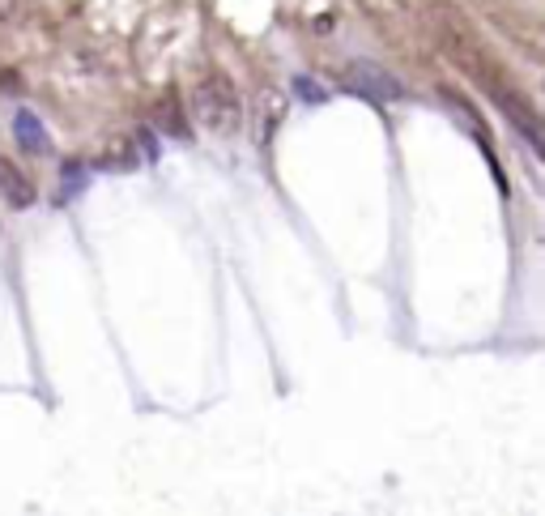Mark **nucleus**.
Returning a JSON list of instances; mask_svg holds the SVG:
<instances>
[{
  "label": "nucleus",
  "mask_w": 545,
  "mask_h": 516,
  "mask_svg": "<svg viewBox=\"0 0 545 516\" xmlns=\"http://www.w3.org/2000/svg\"><path fill=\"white\" fill-rule=\"evenodd\" d=\"M192 112L213 137H235V132L243 129L239 86L226 77V73H209V77H201V86H196V95H192Z\"/></svg>",
  "instance_id": "1"
},
{
  "label": "nucleus",
  "mask_w": 545,
  "mask_h": 516,
  "mask_svg": "<svg viewBox=\"0 0 545 516\" xmlns=\"http://www.w3.org/2000/svg\"><path fill=\"white\" fill-rule=\"evenodd\" d=\"M341 86L350 90V95L367 98V103H401L405 98V86L388 68L371 65V60H358V65H350L345 73H341Z\"/></svg>",
  "instance_id": "2"
},
{
  "label": "nucleus",
  "mask_w": 545,
  "mask_h": 516,
  "mask_svg": "<svg viewBox=\"0 0 545 516\" xmlns=\"http://www.w3.org/2000/svg\"><path fill=\"white\" fill-rule=\"evenodd\" d=\"M490 95H495V103L503 107V115L512 120V129L529 141L532 154H541V120H537V112H532L529 103H520V95L515 90H503V86H490Z\"/></svg>",
  "instance_id": "3"
},
{
  "label": "nucleus",
  "mask_w": 545,
  "mask_h": 516,
  "mask_svg": "<svg viewBox=\"0 0 545 516\" xmlns=\"http://www.w3.org/2000/svg\"><path fill=\"white\" fill-rule=\"evenodd\" d=\"M0 201L9 210H31L34 205V184L17 171L9 158H0Z\"/></svg>",
  "instance_id": "4"
},
{
  "label": "nucleus",
  "mask_w": 545,
  "mask_h": 516,
  "mask_svg": "<svg viewBox=\"0 0 545 516\" xmlns=\"http://www.w3.org/2000/svg\"><path fill=\"white\" fill-rule=\"evenodd\" d=\"M13 137H17V146L26 149V154H39V158H48V154H51V137H48L43 120H39L34 112H17L13 115Z\"/></svg>",
  "instance_id": "5"
},
{
  "label": "nucleus",
  "mask_w": 545,
  "mask_h": 516,
  "mask_svg": "<svg viewBox=\"0 0 545 516\" xmlns=\"http://www.w3.org/2000/svg\"><path fill=\"white\" fill-rule=\"evenodd\" d=\"M154 124H158L166 137H175V141H188V137H192V129H188V115H183V107H179L175 90H166V95L158 98V107H154Z\"/></svg>",
  "instance_id": "6"
},
{
  "label": "nucleus",
  "mask_w": 545,
  "mask_h": 516,
  "mask_svg": "<svg viewBox=\"0 0 545 516\" xmlns=\"http://www.w3.org/2000/svg\"><path fill=\"white\" fill-rule=\"evenodd\" d=\"M294 90H299V98H307V103H324V98H328L320 86H316V81H307V77L294 81Z\"/></svg>",
  "instance_id": "7"
},
{
  "label": "nucleus",
  "mask_w": 545,
  "mask_h": 516,
  "mask_svg": "<svg viewBox=\"0 0 545 516\" xmlns=\"http://www.w3.org/2000/svg\"><path fill=\"white\" fill-rule=\"evenodd\" d=\"M81 184H85V171H81L77 162L65 167V193H81Z\"/></svg>",
  "instance_id": "8"
},
{
  "label": "nucleus",
  "mask_w": 545,
  "mask_h": 516,
  "mask_svg": "<svg viewBox=\"0 0 545 516\" xmlns=\"http://www.w3.org/2000/svg\"><path fill=\"white\" fill-rule=\"evenodd\" d=\"M13 9H17V0H0V22H9V17H13Z\"/></svg>",
  "instance_id": "9"
}]
</instances>
